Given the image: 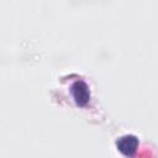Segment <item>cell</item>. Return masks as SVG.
Returning <instances> with one entry per match:
<instances>
[{
    "label": "cell",
    "instance_id": "1",
    "mask_svg": "<svg viewBox=\"0 0 158 158\" xmlns=\"http://www.w3.org/2000/svg\"><path fill=\"white\" fill-rule=\"evenodd\" d=\"M116 146L118 148V151L125 154V156H131L135 153V151L137 149L138 146V139L136 136L133 135H125L121 136L117 141H116Z\"/></svg>",
    "mask_w": 158,
    "mask_h": 158
},
{
    "label": "cell",
    "instance_id": "2",
    "mask_svg": "<svg viewBox=\"0 0 158 158\" xmlns=\"http://www.w3.org/2000/svg\"><path fill=\"white\" fill-rule=\"evenodd\" d=\"M72 93H73V96L77 101L78 105H85L89 99H90V93H89V89H88V85L83 81V80H78L73 84L72 86Z\"/></svg>",
    "mask_w": 158,
    "mask_h": 158
}]
</instances>
